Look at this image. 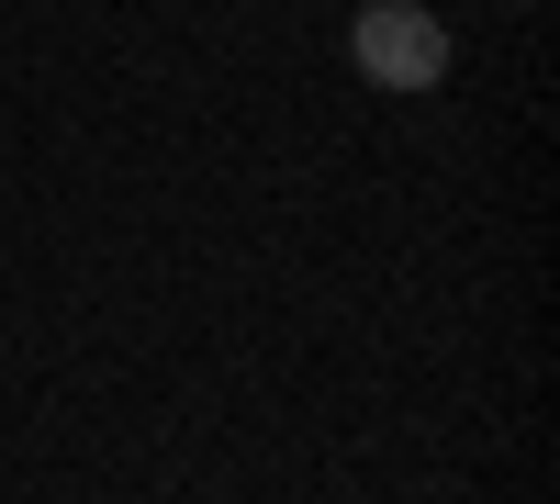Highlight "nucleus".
I'll use <instances>...</instances> for the list:
<instances>
[{
    "mask_svg": "<svg viewBox=\"0 0 560 504\" xmlns=\"http://www.w3.org/2000/svg\"><path fill=\"white\" fill-rule=\"evenodd\" d=\"M348 45H359V79H382V90H438L448 79V23L427 0H370L348 23Z\"/></svg>",
    "mask_w": 560,
    "mask_h": 504,
    "instance_id": "1",
    "label": "nucleus"
},
{
    "mask_svg": "<svg viewBox=\"0 0 560 504\" xmlns=\"http://www.w3.org/2000/svg\"><path fill=\"white\" fill-rule=\"evenodd\" d=\"M516 12H538V0H516Z\"/></svg>",
    "mask_w": 560,
    "mask_h": 504,
    "instance_id": "2",
    "label": "nucleus"
}]
</instances>
